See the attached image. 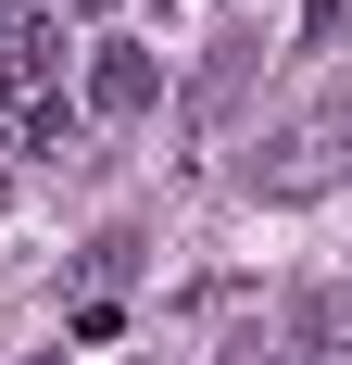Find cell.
Masks as SVG:
<instances>
[{
	"instance_id": "3",
	"label": "cell",
	"mask_w": 352,
	"mask_h": 365,
	"mask_svg": "<svg viewBox=\"0 0 352 365\" xmlns=\"http://www.w3.org/2000/svg\"><path fill=\"white\" fill-rule=\"evenodd\" d=\"M13 139H26V113H13V101H0V164H13Z\"/></svg>"
},
{
	"instance_id": "1",
	"label": "cell",
	"mask_w": 352,
	"mask_h": 365,
	"mask_svg": "<svg viewBox=\"0 0 352 365\" xmlns=\"http://www.w3.org/2000/svg\"><path fill=\"white\" fill-rule=\"evenodd\" d=\"M151 101V51H126V38H113L101 63H88V113H139Z\"/></svg>"
},
{
	"instance_id": "2",
	"label": "cell",
	"mask_w": 352,
	"mask_h": 365,
	"mask_svg": "<svg viewBox=\"0 0 352 365\" xmlns=\"http://www.w3.org/2000/svg\"><path fill=\"white\" fill-rule=\"evenodd\" d=\"M302 340H315L327 365H352V290H315V302H302Z\"/></svg>"
}]
</instances>
